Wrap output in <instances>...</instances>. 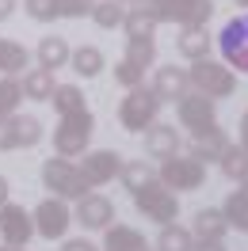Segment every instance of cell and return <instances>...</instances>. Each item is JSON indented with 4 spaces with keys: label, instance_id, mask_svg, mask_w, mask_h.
<instances>
[{
    "label": "cell",
    "instance_id": "6da1fadb",
    "mask_svg": "<svg viewBox=\"0 0 248 251\" xmlns=\"http://www.w3.org/2000/svg\"><path fill=\"white\" fill-rule=\"evenodd\" d=\"M141 8L156 23H180V27H206L214 16V0H141Z\"/></svg>",
    "mask_w": 248,
    "mask_h": 251
},
{
    "label": "cell",
    "instance_id": "7a4b0ae2",
    "mask_svg": "<svg viewBox=\"0 0 248 251\" xmlns=\"http://www.w3.org/2000/svg\"><path fill=\"white\" fill-rule=\"evenodd\" d=\"M92 129H95V118L92 110H77V114H65L58 129H54V149L62 160H73V156H84L88 152V141H92Z\"/></svg>",
    "mask_w": 248,
    "mask_h": 251
},
{
    "label": "cell",
    "instance_id": "3957f363",
    "mask_svg": "<svg viewBox=\"0 0 248 251\" xmlns=\"http://www.w3.org/2000/svg\"><path fill=\"white\" fill-rule=\"evenodd\" d=\"M160 107H164V103L153 95V88L138 84V88H130L126 99L119 103V122H123V129H130V133H145V129L156 122Z\"/></svg>",
    "mask_w": 248,
    "mask_h": 251
},
{
    "label": "cell",
    "instance_id": "277c9868",
    "mask_svg": "<svg viewBox=\"0 0 248 251\" xmlns=\"http://www.w3.org/2000/svg\"><path fill=\"white\" fill-rule=\"evenodd\" d=\"M187 84H191L199 95H206V99H225V95L237 92L233 69H225L221 61H210V57L191 61V69H187Z\"/></svg>",
    "mask_w": 248,
    "mask_h": 251
},
{
    "label": "cell",
    "instance_id": "5b68a950",
    "mask_svg": "<svg viewBox=\"0 0 248 251\" xmlns=\"http://www.w3.org/2000/svg\"><path fill=\"white\" fill-rule=\"evenodd\" d=\"M42 183H46L50 190H54V194H58V198H62V202H69V198H84V194H88V183H84V175L77 172V164H73V160H54L50 156L46 164H42Z\"/></svg>",
    "mask_w": 248,
    "mask_h": 251
},
{
    "label": "cell",
    "instance_id": "8992f818",
    "mask_svg": "<svg viewBox=\"0 0 248 251\" xmlns=\"http://www.w3.org/2000/svg\"><path fill=\"white\" fill-rule=\"evenodd\" d=\"M134 205H138L141 213L156 225H172L176 213H180V198H176V190H168L164 183H145L141 190H134Z\"/></svg>",
    "mask_w": 248,
    "mask_h": 251
},
{
    "label": "cell",
    "instance_id": "52a82bcc",
    "mask_svg": "<svg viewBox=\"0 0 248 251\" xmlns=\"http://www.w3.org/2000/svg\"><path fill=\"white\" fill-rule=\"evenodd\" d=\"M156 183H164L168 190H199L206 183V164L195 156H168L156 172Z\"/></svg>",
    "mask_w": 248,
    "mask_h": 251
},
{
    "label": "cell",
    "instance_id": "ba28073f",
    "mask_svg": "<svg viewBox=\"0 0 248 251\" xmlns=\"http://www.w3.org/2000/svg\"><path fill=\"white\" fill-rule=\"evenodd\" d=\"M217 46H221V57H225V69H237V73H248V12L245 16H233L221 34H217Z\"/></svg>",
    "mask_w": 248,
    "mask_h": 251
},
{
    "label": "cell",
    "instance_id": "9c48e42d",
    "mask_svg": "<svg viewBox=\"0 0 248 251\" xmlns=\"http://www.w3.org/2000/svg\"><path fill=\"white\" fill-rule=\"evenodd\" d=\"M42 141V122L31 114H12V118H0V149L12 152V149H31Z\"/></svg>",
    "mask_w": 248,
    "mask_h": 251
},
{
    "label": "cell",
    "instance_id": "30bf717a",
    "mask_svg": "<svg viewBox=\"0 0 248 251\" xmlns=\"http://www.w3.org/2000/svg\"><path fill=\"white\" fill-rule=\"evenodd\" d=\"M31 221H34V232L42 240H62L69 232V225H73V213H69V205L62 198H46V202L34 205Z\"/></svg>",
    "mask_w": 248,
    "mask_h": 251
},
{
    "label": "cell",
    "instance_id": "8fae6325",
    "mask_svg": "<svg viewBox=\"0 0 248 251\" xmlns=\"http://www.w3.org/2000/svg\"><path fill=\"white\" fill-rule=\"evenodd\" d=\"M123 168V156L119 152H111V149H95V152H84V164H77V172L84 175V183L88 187H103L111 183L115 175Z\"/></svg>",
    "mask_w": 248,
    "mask_h": 251
},
{
    "label": "cell",
    "instance_id": "7c38bea8",
    "mask_svg": "<svg viewBox=\"0 0 248 251\" xmlns=\"http://www.w3.org/2000/svg\"><path fill=\"white\" fill-rule=\"evenodd\" d=\"M176 114H180L184 129H191V133H199L206 126H217L214 122V99H206V95H199V92L180 95V99H176Z\"/></svg>",
    "mask_w": 248,
    "mask_h": 251
},
{
    "label": "cell",
    "instance_id": "4fadbf2b",
    "mask_svg": "<svg viewBox=\"0 0 248 251\" xmlns=\"http://www.w3.org/2000/svg\"><path fill=\"white\" fill-rule=\"evenodd\" d=\"M0 236H4V244H12V248H27V240L34 236L31 213H27L23 205L4 202L0 205Z\"/></svg>",
    "mask_w": 248,
    "mask_h": 251
},
{
    "label": "cell",
    "instance_id": "5bb4252c",
    "mask_svg": "<svg viewBox=\"0 0 248 251\" xmlns=\"http://www.w3.org/2000/svg\"><path fill=\"white\" fill-rule=\"evenodd\" d=\"M77 221L84 228H107L111 221H115V205L103 194H84L77 202Z\"/></svg>",
    "mask_w": 248,
    "mask_h": 251
},
{
    "label": "cell",
    "instance_id": "9a60e30c",
    "mask_svg": "<svg viewBox=\"0 0 248 251\" xmlns=\"http://www.w3.org/2000/svg\"><path fill=\"white\" fill-rule=\"evenodd\" d=\"M145 152L153 160H168L180 152V133H176V126H164V122H153L145 129Z\"/></svg>",
    "mask_w": 248,
    "mask_h": 251
},
{
    "label": "cell",
    "instance_id": "2e32d148",
    "mask_svg": "<svg viewBox=\"0 0 248 251\" xmlns=\"http://www.w3.org/2000/svg\"><path fill=\"white\" fill-rule=\"evenodd\" d=\"M187 69H176V65H164L156 69V80H153V95L160 103H176L180 95H187Z\"/></svg>",
    "mask_w": 248,
    "mask_h": 251
},
{
    "label": "cell",
    "instance_id": "e0dca14e",
    "mask_svg": "<svg viewBox=\"0 0 248 251\" xmlns=\"http://www.w3.org/2000/svg\"><path fill=\"white\" fill-rule=\"evenodd\" d=\"M225 232H229V221H225V213H221V209H199V213H195V228H191V236H195V240L221 244V240H225Z\"/></svg>",
    "mask_w": 248,
    "mask_h": 251
},
{
    "label": "cell",
    "instance_id": "ac0fdd59",
    "mask_svg": "<svg viewBox=\"0 0 248 251\" xmlns=\"http://www.w3.org/2000/svg\"><path fill=\"white\" fill-rule=\"evenodd\" d=\"M229 149V137L217 129V126H206L195 133V141H191V156L195 160H221V152Z\"/></svg>",
    "mask_w": 248,
    "mask_h": 251
},
{
    "label": "cell",
    "instance_id": "d6986e66",
    "mask_svg": "<svg viewBox=\"0 0 248 251\" xmlns=\"http://www.w3.org/2000/svg\"><path fill=\"white\" fill-rule=\"evenodd\" d=\"M103 244H107V251H149L145 236L138 228H130V225H107L103 228Z\"/></svg>",
    "mask_w": 248,
    "mask_h": 251
},
{
    "label": "cell",
    "instance_id": "ffe728a7",
    "mask_svg": "<svg viewBox=\"0 0 248 251\" xmlns=\"http://www.w3.org/2000/svg\"><path fill=\"white\" fill-rule=\"evenodd\" d=\"M210 42H214V38H210L206 27H184L176 46H180V53H184L187 61H202V57L210 53Z\"/></svg>",
    "mask_w": 248,
    "mask_h": 251
},
{
    "label": "cell",
    "instance_id": "44dd1931",
    "mask_svg": "<svg viewBox=\"0 0 248 251\" xmlns=\"http://www.w3.org/2000/svg\"><path fill=\"white\" fill-rule=\"evenodd\" d=\"M221 213H225V221H229V228H241V232H248V179H245L237 190H233L229 198H225Z\"/></svg>",
    "mask_w": 248,
    "mask_h": 251
},
{
    "label": "cell",
    "instance_id": "7402d4cb",
    "mask_svg": "<svg viewBox=\"0 0 248 251\" xmlns=\"http://www.w3.org/2000/svg\"><path fill=\"white\" fill-rule=\"evenodd\" d=\"M69 53H73L69 42L58 38V34H50V38L38 42V69H50V73H54V69H62V65L69 61Z\"/></svg>",
    "mask_w": 248,
    "mask_h": 251
},
{
    "label": "cell",
    "instance_id": "603a6c76",
    "mask_svg": "<svg viewBox=\"0 0 248 251\" xmlns=\"http://www.w3.org/2000/svg\"><path fill=\"white\" fill-rule=\"evenodd\" d=\"M19 88H23L27 99H42V103H50V95H54L58 84H54V73H50V69H31V73H23V84H19Z\"/></svg>",
    "mask_w": 248,
    "mask_h": 251
},
{
    "label": "cell",
    "instance_id": "cb8c5ba5",
    "mask_svg": "<svg viewBox=\"0 0 248 251\" xmlns=\"http://www.w3.org/2000/svg\"><path fill=\"white\" fill-rule=\"evenodd\" d=\"M69 61H73V73H77V76H84V80H92V76H99V73H103V53H99L95 46L73 50V53H69Z\"/></svg>",
    "mask_w": 248,
    "mask_h": 251
},
{
    "label": "cell",
    "instance_id": "d4e9b609",
    "mask_svg": "<svg viewBox=\"0 0 248 251\" xmlns=\"http://www.w3.org/2000/svg\"><path fill=\"white\" fill-rule=\"evenodd\" d=\"M27 61H31V53L19 46V42H12V38H0V73H4V76H16V73H23V69H27Z\"/></svg>",
    "mask_w": 248,
    "mask_h": 251
},
{
    "label": "cell",
    "instance_id": "484cf974",
    "mask_svg": "<svg viewBox=\"0 0 248 251\" xmlns=\"http://www.w3.org/2000/svg\"><path fill=\"white\" fill-rule=\"evenodd\" d=\"M50 103H54V110L58 114H77V110H88L84 107V92H80L77 84H58L54 88V95H50Z\"/></svg>",
    "mask_w": 248,
    "mask_h": 251
},
{
    "label": "cell",
    "instance_id": "4316f807",
    "mask_svg": "<svg viewBox=\"0 0 248 251\" xmlns=\"http://www.w3.org/2000/svg\"><path fill=\"white\" fill-rule=\"evenodd\" d=\"M123 61H130L134 69H149V65L156 61V42L153 38H126V57Z\"/></svg>",
    "mask_w": 248,
    "mask_h": 251
},
{
    "label": "cell",
    "instance_id": "83f0119b",
    "mask_svg": "<svg viewBox=\"0 0 248 251\" xmlns=\"http://www.w3.org/2000/svg\"><path fill=\"white\" fill-rule=\"evenodd\" d=\"M123 27H126V38H153L156 31V19L145 12V8H126V19H123Z\"/></svg>",
    "mask_w": 248,
    "mask_h": 251
},
{
    "label": "cell",
    "instance_id": "f1b7e54d",
    "mask_svg": "<svg viewBox=\"0 0 248 251\" xmlns=\"http://www.w3.org/2000/svg\"><path fill=\"white\" fill-rule=\"evenodd\" d=\"M92 19H95V27L115 31V27H123V19H126V4H119V0H95Z\"/></svg>",
    "mask_w": 248,
    "mask_h": 251
},
{
    "label": "cell",
    "instance_id": "f546056e",
    "mask_svg": "<svg viewBox=\"0 0 248 251\" xmlns=\"http://www.w3.org/2000/svg\"><path fill=\"white\" fill-rule=\"evenodd\" d=\"M119 179H123L126 190L134 194V190H141L145 183H153L156 172L149 168V164H145V160H130V164H123V168H119Z\"/></svg>",
    "mask_w": 248,
    "mask_h": 251
},
{
    "label": "cell",
    "instance_id": "4dcf8cb0",
    "mask_svg": "<svg viewBox=\"0 0 248 251\" xmlns=\"http://www.w3.org/2000/svg\"><path fill=\"white\" fill-rule=\"evenodd\" d=\"M217 164H221V172L229 175V179H237V183H245V179H248V152L241 149V145H229Z\"/></svg>",
    "mask_w": 248,
    "mask_h": 251
},
{
    "label": "cell",
    "instance_id": "1f68e13d",
    "mask_svg": "<svg viewBox=\"0 0 248 251\" xmlns=\"http://www.w3.org/2000/svg\"><path fill=\"white\" fill-rule=\"evenodd\" d=\"M195 236L180 228V225H160V240H156V251H191Z\"/></svg>",
    "mask_w": 248,
    "mask_h": 251
},
{
    "label": "cell",
    "instance_id": "d6a6232c",
    "mask_svg": "<svg viewBox=\"0 0 248 251\" xmlns=\"http://www.w3.org/2000/svg\"><path fill=\"white\" fill-rule=\"evenodd\" d=\"M23 103V88L16 76H0V118H12L16 107Z\"/></svg>",
    "mask_w": 248,
    "mask_h": 251
},
{
    "label": "cell",
    "instance_id": "836d02e7",
    "mask_svg": "<svg viewBox=\"0 0 248 251\" xmlns=\"http://www.w3.org/2000/svg\"><path fill=\"white\" fill-rule=\"evenodd\" d=\"M54 4H58V16H65V19L92 16V8H95V0H54Z\"/></svg>",
    "mask_w": 248,
    "mask_h": 251
},
{
    "label": "cell",
    "instance_id": "e575fe53",
    "mask_svg": "<svg viewBox=\"0 0 248 251\" xmlns=\"http://www.w3.org/2000/svg\"><path fill=\"white\" fill-rule=\"evenodd\" d=\"M115 80H119V84H123L126 92H130V88L145 84V73H141V69H134L130 61H119V65H115Z\"/></svg>",
    "mask_w": 248,
    "mask_h": 251
},
{
    "label": "cell",
    "instance_id": "d590c367",
    "mask_svg": "<svg viewBox=\"0 0 248 251\" xmlns=\"http://www.w3.org/2000/svg\"><path fill=\"white\" fill-rule=\"evenodd\" d=\"M27 16L38 23H50V19H58V4L54 0H27Z\"/></svg>",
    "mask_w": 248,
    "mask_h": 251
},
{
    "label": "cell",
    "instance_id": "8d00e7d4",
    "mask_svg": "<svg viewBox=\"0 0 248 251\" xmlns=\"http://www.w3.org/2000/svg\"><path fill=\"white\" fill-rule=\"evenodd\" d=\"M62 251H99V248H95V244H88V240H69Z\"/></svg>",
    "mask_w": 248,
    "mask_h": 251
},
{
    "label": "cell",
    "instance_id": "74e56055",
    "mask_svg": "<svg viewBox=\"0 0 248 251\" xmlns=\"http://www.w3.org/2000/svg\"><path fill=\"white\" fill-rule=\"evenodd\" d=\"M191 251H225V248H221V244H206V240H195V244H191Z\"/></svg>",
    "mask_w": 248,
    "mask_h": 251
},
{
    "label": "cell",
    "instance_id": "f35d334b",
    "mask_svg": "<svg viewBox=\"0 0 248 251\" xmlns=\"http://www.w3.org/2000/svg\"><path fill=\"white\" fill-rule=\"evenodd\" d=\"M241 149L248 152V110L241 114Z\"/></svg>",
    "mask_w": 248,
    "mask_h": 251
},
{
    "label": "cell",
    "instance_id": "ab89813d",
    "mask_svg": "<svg viewBox=\"0 0 248 251\" xmlns=\"http://www.w3.org/2000/svg\"><path fill=\"white\" fill-rule=\"evenodd\" d=\"M12 8H16V0H0V23L12 16Z\"/></svg>",
    "mask_w": 248,
    "mask_h": 251
},
{
    "label": "cell",
    "instance_id": "60d3db41",
    "mask_svg": "<svg viewBox=\"0 0 248 251\" xmlns=\"http://www.w3.org/2000/svg\"><path fill=\"white\" fill-rule=\"evenodd\" d=\"M8 190H12V187H8V179H4V175H0V205L8 202Z\"/></svg>",
    "mask_w": 248,
    "mask_h": 251
},
{
    "label": "cell",
    "instance_id": "b9f144b4",
    "mask_svg": "<svg viewBox=\"0 0 248 251\" xmlns=\"http://www.w3.org/2000/svg\"><path fill=\"white\" fill-rule=\"evenodd\" d=\"M0 251H27V248H12V244H0Z\"/></svg>",
    "mask_w": 248,
    "mask_h": 251
},
{
    "label": "cell",
    "instance_id": "7bdbcfd3",
    "mask_svg": "<svg viewBox=\"0 0 248 251\" xmlns=\"http://www.w3.org/2000/svg\"><path fill=\"white\" fill-rule=\"evenodd\" d=\"M119 4H141V0H119Z\"/></svg>",
    "mask_w": 248,
    "mask_h": 251
},
{
    "label": "cell",
    "instance_id": "ee69618b",
    "mask_svg": "<svg viewBox=\"0 0 248 251\" xmlns=\"http://www.w3.org/2000/svg\"><path fill=\"white\" fill-rule=\"evenodd\" d=\"M237 4H241V8H248V0H237Z\"/></svg>",
    "mask_w": 248,
    "mask_h": 251
}]
</instances>
